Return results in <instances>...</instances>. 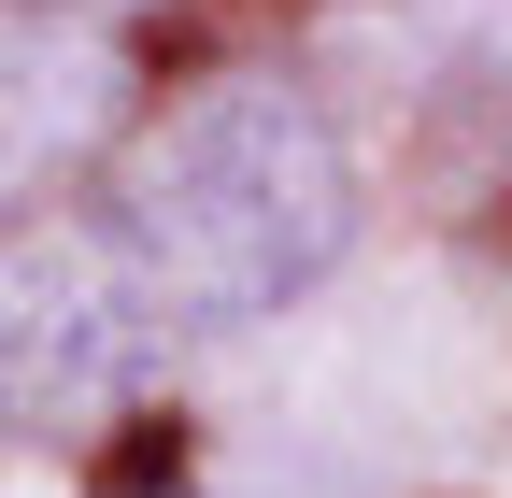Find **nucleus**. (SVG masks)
<instances>
[{
	"mask_svg": "<svg viewBox=\"0 0 512 498\" xmlns=\"http://www.w3.org/2000/svg\"><path fill=\"white\" fill-rule=\"evenodd\" d=\"M171 314L157 285L114 257L100 214H43L0 242V427H86L128 413L171 370Z\"/></svg>",
	"mask_w": 512,
	"mask_h": 498,
	"instance_id": "f03ea898",
	"label": "nucleus"
},
{
	"mask_svg": "<svg viewBox=\"0 0 512 498\" xmlns=\"http://www.w3.org/2000/svg\"><path fill=\"white\" fill-rule=\"evenodd\" d=\"M100 228L157 285L171 328H256L356 242V157H342L313 86L228 72V86L128 129V157L100 185Z\"/></svg>",
	"mask_w": 512,
	"mask_h": 498,
	"instance_id": "f257e3e1",
	"label": "nucleus"
},
{
	"mask_svg": "<svg viewBox=\"0 0 512 498\" xmlns=\"http://www.w3.org/2000/svg\"><path fill=\"white\" fill-rule=\"evenodd\" d=\"M72 72H100V57L57 29V15H0V200H15L57 143H72V100H57Z\"/></svg>",
	"mask_w": 512,
	"mask_h": 498,
	"instance_id": "7ed1b4c3",
	"label": "nucleus"
}]
</instances>
